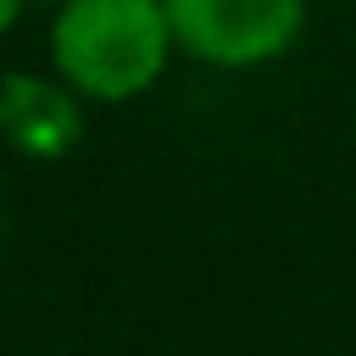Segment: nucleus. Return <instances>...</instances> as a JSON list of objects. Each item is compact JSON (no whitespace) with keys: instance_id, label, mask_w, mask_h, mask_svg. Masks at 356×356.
<instances>
[{"instance_id":"obj_1","label":"nucleus","mask_w":356,"mask_h":356,"mask_svg":"<svg viewBox=\"0 0 356 356\" xmlns=\"http://www.w3.org/2000/svg\"><path fill=\"white\" fill-rule=\"evenodd\" d=\"M178 50L167 0H61L50 22L56 72L100 106L145 95Z\"/></svg>"},{"instance_id":"obj_2","label":"nucleus","mask_w":356,"mask_h":356,"mask_svg":"<svg viewBox=\"0 0 356 356\" xmlns=\"http://www.w3.org/2000/svg\"><path fill=\"white\" fill-rule=\"evenodd\" d=\"M172 39L206 67L278 61L306 22V0H167Z\"/></svg>"},{"instance_id":"obj_3","label":"nucleus","mask_w":356,"mask_h":356,"mask_svg":"<svg viewBox=\"0 0 356 356\" xmlns=\"http://www.w3.org/2000/svg\"><path fill=\"white\" fill-rule=\"evenodd\" d=\"M78 89L61 78H39V72H6L0 106H6V139L33 156V161H56L67 150H78L83 139V111H78Z\"/></svg>"},{"instance_id":"obj_4","label":"nucleus","mask_w":356,"mask_h":356,"mask_svg":"<svg viewBox=\"0 0 356 356\" xmlns=\"http://www.w3.org/2000/svg\"><path fill=\"white\" fill-rule=\"evenodd\" d=\"M22 6H28V0H0V22H6V28H17V17H22Z\"/></svg>"},{"instance_id":"obj_5","label":"nucleus","mask_w":356,"mask_h":356,"mask_svg":"<svg viewBox=\"0 0 356 356\" xmlns=\"http://www.w3.org/2000/svg\"><path fill=\"white\" fill-rule=\"evenodd\" d=\"M50 6H61V0H50Z\"/></svg>"}]
</instances>
